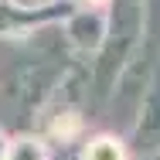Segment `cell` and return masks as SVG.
Returning <instances> with one entry per match:
<instances>
[{
  "label": "cell",
  "mask_w": 160,
  "mask_h": 160,
  "mask_svg": "<svg viewBox=\"0 0 160 160\" xmlns=\"http://www.w3.org/2000/svg\"><path fill=\"white\" fill-rule=\"evenodd\" d=\"M17 7H28V10H44V7H55L58 0H10Z\"/></svg>",
  "instance_id": "6"
},
{
  "label": "cell",
  "mask_w": 160,
  "mask_h": 160,
  "mask_svg": "<svg viewBox=\"0 0 160 160\" xmlns=\"http://www.w3.org/2000/svg\"><path fill=\"white\" fill-rule=\"evenodd\" d=\"M62 34H65V44H72L78 51H96L106 41V14L96 7L75 10V14H68Z\"/></svg>",
  "instance_id": "2"
},
{
  "label": "cell",
  "mask_w": 160,
  "mask_h": 160,
  "mask_svg": "<svg viewBox=\"0 0 160 160\" xmlns=\"http://www.w3.org/2000/svg\"><path fill=\"white\" fill-rule=\"evenodd\" d=\"M65 72V34L51 24L0 38V129L28 133Z\"/></svg>",
  "instance_id": "1"
},
{
  "label": "cell",
  "mask_w": 160,
  "mask_h": 160,
  "mask_svg": "<svg viewBox=\"0 0 160 160\" xmlns=\"http://www.w3.org/2000/svg\"><path fill=\"white\" fill-rule=\"evenodd\" d=\"M82 160H126V157H123V143L116 136H92L82 150Z\"/></svg>",
  "instance_id": "4"
},
{
  "label": "cell",
  "mask_w": 160,
  "mask_h": 160,
  "mask_svg": "<svg viewBox=\"0 0 160 160\" xmlns=\"http://www.w3.org/2000/svg\"><path fill=\"white\" fill-rule=\"evenodd\" d=\"M82 3H89V7H102L106 0H82Z\"/></svg>",
  "instance_id": "8"
},
{
  "label": "cell",
  "mask_w": 160,
  "mask_h": 160,
  "mask_svg": "<svg viewBox=\"0 0 160 160\" xmlns=\"http://www.w3.org/2000/svg\"><path fill=\"white\" fill-rule=\"evenodd\" d=\"M75 129H78V116H75L72 109H62V112H55V119H51L48 133H51V136H62V140H68Z\"/></svg>",
  "instance_id": "5"
},
{
  "label": "cell",
  "mask_w": 160,
  "mask_h": 160,
  "mask_svg": "<svg viewBox=\"0 0 160 160\" xmlns=\"http://www.w3.org/2000/svg\"><path fill=\"white\" fill-rule=\"evenodd\" d=\"M3 147H7V133L0 129V160H3Z\"/></svg>",
  "instance_id": "7"
},
{
  "label": "cell",
  "mask_w": 160,
  "mask_h": 160,
  "mask_svg": "<svg viewBox=\"0 0 160 160\" xmlns=\"http://www.w3.org/2000/svg\"><path fill=\"white\" fill-rule=\"evenodd\" d=\"M3 160H48V147H44V140L34 136V133H17V136L7 140Z\"/></svg>",
  "instance_id": "3"
}]
</instances>
